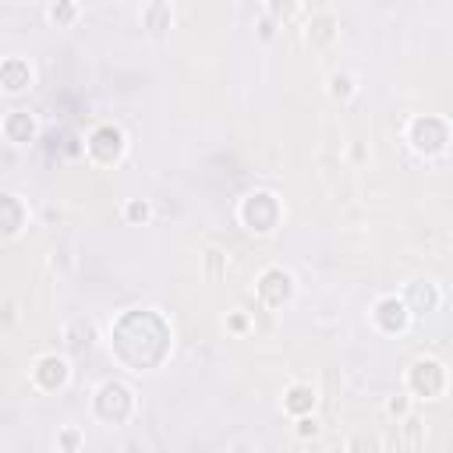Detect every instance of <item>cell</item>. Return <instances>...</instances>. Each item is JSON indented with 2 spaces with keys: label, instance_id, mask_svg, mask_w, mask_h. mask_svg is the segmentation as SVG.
Returning <instances> with one entry per match:
<instances>
[{
  "label": "cell",
  "instance_id": "1",
  "mask_svg": "<svg viewBox=\"0 0 453 453\" xmlns=\"http://www.w3.org/2000/svg\"><path fill=\"white\" fill-rule=\"evenodd\" d=\"M333 96H351V78L347 74H333Z\"/></svg>",
  "mask_w": 453,
  "mask_h": 453
},
{
  "label": "cell",
  "instance_id": "3",
  "mask_svg": "<svg viewBox=\"0 0 453 453\" xmlns=\"http://www.w3.org/2000/svg\"><path fill=\"white\" fill-rule=\"evenodd\" d=\"M308 432L315 435V421H301V435H308Z\"/></svg>",
  "mask_w": 453,
  "mask_h": 453
},
{
  "label": "cell",
  "instance_id": "2",
  "mask_svg": "<svg viewBox=\"0 0 453 453\" xmlns=\"http://www.w3.org/2000/svg\"><path fill=\"white\" fill-rule=\"evenodd\" d=\"M128 213H131V220H145V216H149V205H145V202H135Z\"/></svg>",
  "mask_w": 453,
  "mask_h": 453
}]
</instances>
